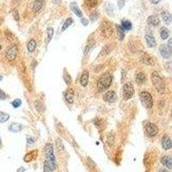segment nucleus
Segmentation results:
<instances>
[{"label": "nucleus", "instance_id": "obj_1", "mask_svg": "<svg viewBox=\"0 0 172 172\" xmlns=\"http://www.w3.org/2000/svg\"><path fill=\"white\" fill-rule=\"evenodd\" d=\"M151 79H152V82L154 87L156 88V90L160 94H164L165 92L166 86H165V84L162 77L157 71H153L151 75Z\"/></svg>", "mask_w": 172, "mask_h": 172}, {"label": "nucleus", "instance_id": "obj_2", "mask_svg": "<svg viewBox=\"0 0 172 172\" xmlns=\"http://www.w3.org/2000/svg\"><path fill=\"white\" fill-rule=\"evenodd\" d=\"M113 81V76L109 72L104 73L97 82V88L99 91H104L109 88Z\"/></svg>", "mask_w": 172, "mask_h": 172}, {"label": "nucleus", "instance_id": "obj_3", "mask_svg": "<svg viewBox=\"0 0 172 172\" xmlns=\"http://www.w3.org/2000/svg\"><path fill=\"white\" fill-rule=\"evenodd\" d=\"M140 101L145 109H152L153 106V98L148 91H142L140 93Z\"/></svg>", "mask_w": 172, "mask_h": 172}, {"label": "nucleus", "instance_id": "obj_4", "mask_svg": "<svg viewBox=\"0 0 172 172\" xmlns=\"http://www.w3.org/2000/svg\"><path fill=\"white\" fill-rule=\"evenodd\" d=\"M45 152H46V156L48 158V161L49 162L53 170H54L56 168V158L54 154V148H53L52 144H48L46 145Z\"/></svg>", "mask_w": 172, "mask_h": 172}, {"label": "nucleus", "instance_id": "obj_5", "mask_svg": "<svg viewBox=\"0 0 172 172\" xmlns=\"http://www.w3.org/2000/svg\"><path fill=\"white\" fill-rule=\"evenodd\" d=\"M134 95V88L133 85L132 84V83L127 82L123 85V89H122V96L124 100H129L133 97V96Z\"/></svg>", "mask_w": 172, "mask_h": 172}, {"label": "nucleus", "instance_id": "obj_6", "mask_svg": "<svg viewBox=\"0 0 172 172\" xmlns=\"http://www.w3.org/2000/svg\"><path fill=\"white\" fill-rule=\"evenodd\" d=\"M145 131L150 137H154L158 133V126L154 123H152V122H148L145 125Z\"/></svg>", "mask_w": 172, "mask_h": 172}, {"label": "nucleus", "instance_id": "obj_7", "mask_svg": "<svg viewBox=\"0 0 172 172\" xmlns=\"http://www.w3.org/2000/svg\"><path fill=\"white\" fill-rule=\"evenodd\" d=\"M101 33L104 37H106V38L109 37L113 33V29H112L111 24H109V23L105 24L104 22H103L102 26H101Z\"/></svg>", "mask_w": 172, "mask_h": 172}, {"label": "nucleus", "instance_id": "obj_8", "mask_svg": "<svg viewBox=\"0 0 172 172\" xmlns=\"http://www.w3.org/2000/svg\"><path fill=\"white\" fill-rule=\"evenodd\" d=\"M103 98L104 102L109 103H115V101L117 100V95L114 90H109L103 95Z\"/></svg>", "mask_w": 172, "mask_h": 172}, {"label": "nucleus", "instance_id": "obj_9", "mask_svg": "<svg viewBox=\"0 0 172 172\" xmlns=\"http://www.w3.org/2000/svg\"><path fill=\"white\" fill-rule=\"evenodd\" d=\"M16 54H17V47L13 45V46H11L8 48V50L6 52V58H7L8 60L12 61L16 58Z\"/></svg>", "mask_w": 172, "mask_h": 172}, {"label": "nucleus", "instance_id": "obj_10", "mask_svg": "<svg viewBox=\"0 0 172 172\" xmlns=\"http://www.w3.org/2000/svg\"><path fill=\"white\" fill-rule=\"evenodd\" d=\"M140 61H141L143 64L146 65H150V66L155 65V61H154V59L152 58V56H150V55H149L148 54H146V53L142 54V55L140 56Z\"/></svg>", "mask_w": 172, "mask_h": 172}, {"label": "nucleus", "instance_id": "obj_11", "mask_svg": "<svg viewBox=\"0 0 172 172\" xmlns=\"http://www.w3.org/2000/svg\"><path fill=\"white\" fill-rule=\"evenodd\" d=\"M159 51H160V54H161L163 58H171V52L169 50L167 45H165V44L161 45L160 48H159Z\"/></svg>", "mask_w": 172, "mask_h": 172}, {"label": "nucleus", "instance_id": "obj_12", "mask_svg": "<svg viewBox=\"0 0 172 172\" xmlns=\"http://www.w3.org/2000/svg\"><path fill=\"white\" fill-rule=\"evenodd\" d=\"M70 8H71V10H72V12H73L77 16H78V17H80V18L83 17V12H82V10H80V8L78 7V5L77 4V3H75V2L71 3Z\"/></svg>", "mask_w": 172, "mask_h": 172}, {"label": "nucleus", "instance_id": "obj_13", "mask_svg": "<svg viewBox=\"0 0 172 172\" xmlns=\"http://www.w3.org/2000/svg\"><path fill=\"white\" fill-rule=\"evenodd\" d=\"M74 97H75V95H74V90H73L72 89L69 88V89L66 90L65 94V98L66 102H67L68 103H70V104L73 103V102H74Z\"/></svg>", "mask_w": 172, "mask_h": 172}, {"label": "nucleus", "instance_id": "obj_14", "mask_svg": "<svg viewBox=\"0 0 172 172\" xmlns=\"http://www.w3.org/2000/svg\"><path fill=\"white\" fill-rule=\"evenodd\" d=\"M44 3H45V0H35L33 3L32 10L35 13L39 12L42 9V7L44 6Z\"/></svg>", "mask_w": 172, "mask_h": 172}, {"label": "nucleus", "instance_id": "obj_15", "mask_svg": "<svg viewBox=\"0 0 172 172\" xmlns=\"http://www.w3.org/2000/svg\"><path fill=\"white\" fill-rule=\"evenodd\" d=\"M162 145L165 150H170L171 148V139L167 134L164 135L162 139Z\"/></svg>", "mask_w": 172, "mask_h": 172}, {"label": "nucleus", "instance_id": "obj_16", "mask_svg": "<svg viewBox=\"0 0 172 172\" xmlns=\"http://www.w3.org/2000/svg\"><path fill=\"white\" fill-rule=\"evenodd\" d=\"M89 76H90V73L87 70L84 71V72L82 73L81 75V78H80V84L84 87L87 86L88 83H89Z\"/></svg>", "mask_w": 172, "mask_h": 172}, {"label": "nucleus", "instance_id": "obj_17", "mask_svg": "<svg viewBox=\"0 0 172 172\" xmlns=\"http://www.w3.org/2000/svg\"><path fill=\"white\" fill-rule=\"evenodd\" d=\"M161 17L164 21V22L167 25H171V15L169 11L167 10H164L161 13Z\"/></svg>", "mask_w": 172, "mask_h": 172}, {"label": "nucleus", "instance_id": "obj_18", "mask_svg": "<svg viewBox=\"0 0 172 172\" xmlns=\"http://www.w3.org/2000/svg\"><path fill=\"white\" fill-rule=\"evenodd\" d=\"M147 23L150 25V26H158L159 23H160V20L159 18L155 16V15H152V16H150L148 18H147Z\"/></svg>", "mask_w": 172, "mask_h": 172}, {"label": "nucleus", "instance_id": "obj_19", "mask_svg": "<svg viewBox=\"0 0 172 172\" xmlns=\"http://www.w3.org/2000/svg\"><path fill=\"white\" fill-rule=\"evenodd\" d=\"M161 163L163 165H165L167 169L171 170L172 168V158L171 156H165L161 159Z\"/></svg>", "mask_w": 172, "mask_h": 172}, {"label": "nucleus", "instance_id": "obj_20", "mask_svg": "<svg viewBox=\"0 0 172 172\" xmlns=\"http://www.w3.org/2000/svg\"><path fill=\"white\" fill-rule=\"evenodd\" d=\"M135 81L138 84H143L146 81V77L143 72H138L135 75Z\"/></svg>", "mask_w": 172, "mask_h": 172}, {"label": "nucleus", "instance_id": "obj_21", "mask_svg": "<svg viewBox=\"0 0 172 172\" xmlns=\"http://www.w3.org/2000/svg\"><path fill=\"white\" fill-rule=\"evenodd\" d=\"M22 129H23V126L19 123H12L9 127V130L13 133H19Z\"/></svg>", "mask_w": 172, "mask_h": 172}, {"label": "nucleus", "instance_id": "obj_22", "mask_svg": "<svg viewBox=\"0 0 172 172\" xmlns=\"http://www.w3.org/2000/svg\"><path fill=\"white\" fill-rule=\"evenodd\" d=\"M145 41H146V44L149 48H154L156 47V41H155V38L151 35H145Z\"/></svg>", "mask_w": 172, "mask_h": 172}, {"label": "nucleus", "instance_id": "obj_23", "mask_svg": "<svg viewBox=\"0 0 172 172\" xmlns=\"http://www.w3.org/2000/svg\"><path fill=\"white\" fill-rule=\"evenodd\" d=\"M36 156H37V151H32V152L26 154V156L24 157V161L27 162V163L31 162L36 158Z\"/></svg>", "mask_w": 172, "mask_h": 172}, {"label": "nucleus", "instance_id": "obj_24", "mask_svg": "<svg viewBox=\"0 0 172 172\" xmlns=\"http://www.w3.org/2000/svg\"><path fill=\"white\" fill-rule=\"evenodd\" d=\"M116 32L120 41H122L125 38V30L121 28L120 25H116Z\"/></svg>", "mask_w": 172, "mask_h": 172}, {"label": "nucleus", "instance_id": "obj_25", "mask_svg": "<svg viewBox=\"0 0 172 172\" xmlns=\"http://www.w3.org/2000/svg\"><path fill=\"white\" fill-rule=\"evenodd\" d=\"M27 48H28V51L29 53H33L35 48H36V41L34 40V39H31L29 42H28V45H27Z\"/></svg>", "mask_w": 172, "mask_h": 172}, {"label": "nucleus", "instance_id": "obj_26", "mask_svg": "<svg viewBox=\"0 0 172 172\" xmlns=\"http://www.w3.org/2000/svg\"><path fill=\"white\" fill-rule=\"evenodd\" d=\"M120 26H121V28H122L124 30H126V31L132 29V28H133L132 22H129V21H127V20H122V21H121V25H120Z\"/></svg>", "mask_w": 172, "mask_h": 172}, {"label": "nucleus", "instance_id": "obj_27", "mask_svg": "<svg viewBox=\"0 0 172 172\" xmlns=\"http://www.w3.org/2000/svg\"><path fill=\"white\" fill-rule=\"evenodd\" d=\"M160 36H161V38L163 40L168 39L169 36H170V31H169V29H166L165 27L161 28V29H160Z\"/></svg>", "mask_w": 172, "mask_h": 172}, {"label": "nucleus", "instance_id": "obj_28", "mask_svg": "<svg viewBox=\"0 0 172 172\" xmlns=\"http://www.w3.org/2000/svg\"><path fill=\"white\" fill-rule=\"evenodd\" d=\"M73 23V20H72V18H71V17H69V18H67L66 20H65V22H64V24H63V26H62V29H61V30L62 31H65V29H67L71 24Z\"/></svg>", "mask_w": 172, "mask_h": 172}, {"label": "nucleus", "instance_id": "obj_29", "mask_svg": "<svg viewBox=\"0 0 172 172\" xmlns=\"http://www.w3.org/2000/svg\"><path fill=\"white\" fill-rule=\"evenodd\" d=\"M99 3V0H85V4L90 8H94L97 6Z\"/></svg>", "mask_w": 172, "mask_h": 172}, {"label": "nucleus", "instance_id": "obj_30", "mask_svg": "<svg viewBox=\"0 0 172 172\" xmlns=\"http://www.w3.org/2000/svg\"><path fill=\"white\" fill-rule=\"evenodd\" d=\"M53 35H54V29L52 27H50L48 29V35H47V41H46L47 43L50 42V41L53 38Z\"/></svg>", "mask_w": 172, "mask_h": 172}, {"label": "nucleus", "instance_id": "obj_31", "mask_svg": "<svg viewBox=\"0 0 172 172\" xmlns=\"http://www.w3.org/2000/svg\"><path fill=\"white\" fill-rule=\"evenodd\" d=\"M10 119V115L3 112H0V123H3Z\"/></svg>", "mask_w": 172, "mask_h": 172}, {"label": "nucleus", "instance_id": "obj_32", "mask_svg": "<svg viewBox=\"0 0 172 172\" xmlns=\"http://www.w3.org/2000/svg\"><path fill=\"white\" fill-rule=\"evenodd\" d=\"M44 172H53V168L51 167L49 162L47 160L44 162Z\"/></svg>", "mask_w": 172, "mask_h": 172}, {"label": "nucleus", "instance_id": "obj_33", "mask_svg": "<svg viewBox=\"0 0 172 172\" xmlns=\"http://www.w3.org/2000/svg\"><path fill=\"white\" fill-rule=\"evenodd\" d=\"M21 104H22V101H21L20 99H16V100H14V101L11 103V105H12L13 108H15V109L19 108V107L21 106Z\"/></svg>", "mask_w": 172, "mask_h": 172}, {"label": "nucleus", "instance_id": "obj_34", "mask_svg": "<svg viewBox=\"0 0 172 172\" xmlns=\"http://www.w3.org/2000/svg\"><path fill=\"white\" fill-rule=\"evenodd\" d=\"M12 15H13V16H14V18H15V20H16V22H18V21L20 20L19 12H18V10H17L16 9H13V10H12Z\"/></svg>", "mask_w": 172, "mask_h": 172}, {"label": "nucleus", "instance_id": "obj_35", "mask_svg": "<svg viewBox=\"0 0 172 172\" xmlns=\"http://www.w3.org/2000/svg\"><path fill=\"white\" fill-rule=\"evenodd\" d=\"M98 16H99V14H98L97 11H94V12H92V13L90 15V20L91 22H95V21L97 19Z\"/></svg>", "mask_w": 172, "mask_h": 172}, {"label": "nucleus", "instance_id": "obj_36", "mask_svg": "<svg viewBox=\"0 0 172 172\" xmlns=\"http://www.w3.org/2000/svg\"><path fill=\"white\" fill-rule=\"evenodd\" d=\"M64 79H65V83L67 84H71V76L68 73L65 72V74H64Z\"/></svg>", "mask_w": 172, "mask_h": 172}, {"label": "nucleus", "instance_id": "obj_37", "mask_svg": "<svg viewBox=\"0 0 172 172\" xmlns=\"http://www.w3.org/2000/svg\"><path fill=\"white\" fill-rule=\"evenodd\" d=\"M6 97H7V95L2 90H0V100H4Z\"/></svg>", "mask_w": 172, "mask_h": 172}, {"label": "nucleus", "instance_id": "obj_38", "mask_svg": "<svg viewBox=\"0 0 172 172\" xmlns=\"http://www.w3.org/2000/svg\"><path fill=\"white\" fill-rule=\"evenodd\" d=\"M81 22L84 24V26H87L88 25V23H89V22H88V20L87 19H85V18H81Z\"/></svg>", "mask_w": 172, "mask_h": 172}, {"label": "nucleus", "instance_id": "obj_39", "mask_svg": "<svg viewBox=\"0 0 172 172\" xmlns=\"http://www.w3.org/2000/svg\"><path fill=\"white\" fill-rule=\"evenodd\" d=\"M124 4H125V1H124V0H119L118 5H119V8H120V9H121V8L124 6Z\"/></svg>", "mask_w": 172, "mask_h": 172}, {"label": "nucleus", "instance_id": "obj_40", "mask_svg": "<svg viewBox=\"0 0 172 172\" xmlns=\"http://www.w3.org/2000/svg\"><path fill=\"white\" fill-rule=\"evenodd\" d=\"M171 39H170L169 40V42H168V45H167V47H168V48H169V50L171 52L172 51V46H171Z\"/></svg>", "mask_w": 172, "mask_h": 172}, {"label": "nucleus", "instance_id": "obj_41", "mask_svg": "<svg viewBox=\"0 0 172 172\" xmlns=\"http://www.w3.org/2000/svg\"><path fill=\"white\" fill-rule=\"evenodd\" d=\"M150 1H151V3H153V4H158V3H159L160 0H150Z\"/></svg>", "mask_w": 172, "mask_h": 172}, {"label": "nucleus", "instance_id": "obj_42", "mask_svg": "<svg viewBox=\"0 0 172 172\" xmlns=\"http://www.w3.org/2000/svg\"><path fill=\"white\" fill-rule=\"evenodd\" d=\"M27 140H28V142H29V143H30V144L34 143V141H35L32 138H28V139H27Z\"/></svg>", "mask_w": 172, "mask_h": 172}, {"label": "nucleus", "instance_id": "obj_43", "mask_svg": "<svg viewBox=\"0 0 172 172\" xmlns=\"http://www.w3.org/2000/svg\"><path fill=\"white\" fill-rule=\"evenodd\" d=\"M159 172H169V171H167V170H165V169H161Z\"/></svg>", "mask_w": 172, "mask_h": 172}, {"label": "nucleus", "instance_id": "obj_44", "mask_svg": "<svg viewBox=\"0 0 172 172\" xmlns=\"http://www.w3.org/2000/svg\"><path fill=\"white\" fill-rule=\"evenodd\" d=\"M53 2H54V3H58L60 2V0H53Z\"/></svg>", "mask_w": 172, "mask_h": 172}, {"label": "nucleus", "instance_id": "obj_45", "mask_svg": "<svg viewBox=\"0 0 172 172\" xmlns=\"http://www.w3.org/2000/svg\"><path fill=\"white\" fill-rule=\"evenodd\" d=\"M2 78H2V77L0 76V80H2Z\"/></svg>", "mask_w": 172, "mask_h": 172}, {"label": "nucleus", "instance_id": "obj_46", "mask_svg": "<svg viewBox=\"0 0 172 172\" xmlns=\"http://www.w3.org/2000/svg\"><path fill=\"white\" fill-rule=\"evenodd\" d=\"M1 48H1V43H0V50H1Z\"/></svg>", "mask_w": 172, "mask_h": 172}, {"label": "nucleus", "instance_id": "obj_47", "mask_svg": "<svg viewBox=\"0 0 172 172\" xmlns=\"http://www.w3.org/2000/svg\"><path fill=\"white\" fill-rule=\"evenodd\" d=\"M0 143H1V139H0Z\"/></svg>", "mask_w": 172, "mask_h": 172}]
</instances>
